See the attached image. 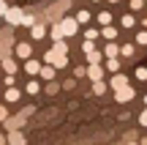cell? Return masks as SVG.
<instances>
[{
  "mask_svg": "<svg viewBox=\"0 0 147 145\" xmlns=\"http://www.w3.org/2000/svg\"><path fill=\"white\" fill-rule=\"evenodd\" d=\"M44 60H47V63H52L55 69H65V66H68V55H63V52H57V49H49V52H44Z\"/></svg>",
  "mask_w": 147,
  "mask_h": 145,
  "instance_id": "1",
  "label": "cell"
},
{
  "mask_svg": "<svg viewBox=\"0 0 147 145\" xmlns=\"http://www.w3.org/2000/svg\"><path fill=\"white\" fill-rule=\"evenodd\" d=\"M30 112H33V110H22V112L16 115V118H11V115H8V118L3 120V126H5L8 131H11V129H22V126H25V118H27Z\"/></svg>",
  "mask_w": 147,
  "mask_h": 145,
  "instance_id": "2",
  "label": "cell"
},
{
  "mask_svg": "<svg viewBox=\"0 0 147 145\" xmlns=\"http://www.w3.org/2000/svg\"><path fill=\"white\" fill-rule=\"evenodd\" d=\"M57 25H60V30H63V36H76V30H79L76 16H63Z\"/></svg>",
  "mask_w": 147,
  "mask_h": 145,
  "instance_id": "3",
  "label": "cell"
},
{
  "mask_svg": "<svg viewBox=\"0 0 147 145\" xmlns=\"http://www.w3.org/2000/svg\"><path fill=\"white\" fill-rule=\"evenodd\" d=\"M22 16H25V11L22 8H5V14H3V19L8 22V25H22Z\"/></svg>",
  "mask_w": 147,
  "mask_h": 145,
  "instance_id": "4",
  "label": "cell"
},
{
  "mask_svg": "<svg viewBox=\"0 0 147 145\" xmlns=\"http://www.w3.org/2000/svg\"><path fill=\"white\" fill-rule=\"evenodd\" d=\"M134 96H136V93H134V88H131V85H125V88H120V91H115V99H117V101H120V104L131 101Z\"/></svg>",
  "mask_w": 147,
  "mask_h": 145,
  "instance_id": "5",
  "label": "cell"
},
{
  "mask_svg": "<svg viewBox=\"0 0 147 145\" xmlns=\"http://www.w3.org/2000/svg\"><path fill=\"white\" fill-rule=\"evenodd\" d=\"M14 55H16L19 60H27V58L33 55V47H30L27 41H22V44H16V47H14Z\"/></svg>",
  "mask_w": 147,
  "mask_h": 145,
  "instance_id": "6",
  "label": "cell"
},
{
  "mask_svg": "<svg viewBox=\"0 0 147 145\" xmlns=\"http://www.w3.org/2000/svg\"><path fill=\"white\" fill-rule=\"evenodd\" d=\"M25 71H27L30 77H38V71H41V60H38V58H33V55H30V58L25 60Z\"/></svg>",
  "mask_w": 147,
  "mask_h": 145,
  "instance_id": "7",
  "label": "cell"
},
{
  "mask_svg": "<svg viewBox=\"0 0 147 145\" xmlns=\"http://www.w3.org/2000/svg\"><path fill=\"white\" fill-rule=\"evenodd\" d=\"M5 140H8V145H27V140H25V134H22L19 129H11L8 134H5Z\"/></svg>",
  "mask_w": 147,
  "mask_h": 145,
  "instance_id": "8",
  "label": "cell"
},
{
  "mask_svg": "<svg viewBox=\"0 0 147 145\" xmlns=\"http://www.w3.org/2000/svg\"><path fill=\"white\" fill-rule=\"evenodd\" d=\"M109 85H112V91H120V88H125V85H128V77H125V74H120V71H115V77L109 80Z\"/></svg>",
  "mask_w": 147,
  "mask_h": 145,
  "instance_id": "9",
  "label": "cell"
},
{
  "mask_svg": "<svg viewBox=\"0 0 147 145\" xmlns=\"http://www.w3.org/2000/svg\"><path fill=\"white\" fill-rule=\"evenodd\" d=\"M3 99H5V101H8V104H16V101H19V99H22V91H19V88H14V85H11V88H5Z\"/></svg>",
  "mask_w": 147,
  "mask_h": 145,
  "instance_id": "10",
  "label": "cell"
},
{
  "mask_svg": "<svg viewBox=\"0 0 147 145\" xmlns=\"http://www.w3.org/2000/svg\"><path fill=\"white\" fill-rule=\"evenodd\" d=\"M0 66H3V74H16V60L8 58V55L0 58Z\"/></svg>",
  "mask_w": 147,
  "mask_h": 145,
  "instance_id": "11",
  "label": "cell"
},
{
  "mask_svg": "<svg viewBox=\"0 0 147 145\" xmlns=\"http://www.w3.org/2000/svg\"><path fill=\"white\" fill-rule=\"evenodd\" d=\"M38 77H41V80H55V77H57V69H55L52 63H47V66H41V71H38Z\"/></svg>",
  "mask_w": 147,
  "mask_h": 145,
  "instance_id": "12",
  "label": "cell"
},
{
  "mask_svg": "<svg viewBox=\"0 0 147 145\" xmlns=\"http://www.w3.org/2000/svg\"><path fill=\"white\" fill-rule=\"evenodd\" d=\"M44 36H47V27H44V25H36V22H33V25H30V38H33V41H41Z\"/></svg>",
  "mask_w": 147,
  "mask_h": 145,
  "instance_id": "13",
  "label": "cell"
},
{
  "mask_svg": "<svg viewBox=\"0 0 147 145\" xmlns=\"http://www.w3.org/2000/svg\"><path fill=\"white\" fill-rule=\"evenodd\" d=\"M101 36H104L106 41H115V38H117V27L112 25V22H109V25H101Z\"/></svg>",
  "mask_w": 147,
  "mask_h": 145,
  "instance_id": "14",
  "label": "cell"
},
{
  "mask_svg": "<svg viewBox=\"0 0 147 145\" xmlns=\"http://www.w3.org/2000/svg\"><path fill=\"white\" fill-rule=\"evenodd\" d=\"M87 77H90V80H101V77H104V69H101V63H90L87 66Z\"/></svg>",
  "mask_w": 147,
  "mask_h": 145,
  "instance_id": "15",
  "label": "cell"
},
{
  "mask_svg": "<svg viewBox=\"0 0 147 145\" xmlns=\"http://www.w3.org/2000/svg\"><path fill=\"white\" fill-rule=\"evenodd\" d=\"M104 55H106V58H117V55H120V44H117V41H106Z\"/></svg>",
  "mask_w": 147,
  "mask_h": 145,
  "instance_id": "16",
  "label": "cell"
},
{
  "mask_svg": "<svg viewBox=\"0 0 147 145\" xmlns=\"http://www.w3.org/2000/svg\"><path fill=\"white\" fill-rule=\"evenodd\" d=\"M93 93H95V96H104V93H106V82L104 80H95L93 82Z\"/></svg>",
  "mask_w": 147,
  "mask_h": 145,
  "instance_id": "17",
  "label": "cell"
},
{
  "mask_svg": "<svg viewBox=\"0 0 147 145\" xmlns=\"http://www.w3.org/2000/svg\"><path fill=\"white\" fill-rule=\"evenodd\" d=\"M106 69L115 74V71H120V58H106Z\"/></svg>",
  "mask_w": 147,
  "mask_h": 145,
  "instance_id": "18",
  "label": "cell"
},
{
  "mask_svg": "<svg viewBox=\"0 0 147 145\" xmlns=\"http://www.w3.org/2000/svg\"><path fill=\"white\" fill-rule=\"evenodd\" d=\"M49 38H52V41H57V38H65V36H63V30H60V25H57V22H55V25H52V30H49Z\"/></svg>",
  "mask_w": 147,
  "mask_h": 145,
  "instance_id": "19",
  "label": "cell"
},
{
  "mask_svg": "<svg viewBox=\"0 0 147 145\" xmlns=\"http://www.w3.org/2000/svg\"><path fill=\"white\" fill-rule=\"evenodd\" d=\"M134 52H136L134 44H123V47H120V55H123V58H134Z\"/></svg>",
  "mask_w": 147,
  "mask_h": 145,
  "instance_id": "20",
  "label": "cell"
},
{
  "mask_svg": "<svg viewBox=\"0 0 147 145\" xmlns=\"http://www.w3.org/2000/svg\"><path fill=\"white\" fill-rule=\"evenodd\" d=\"M25 91L30 93V96H36V93L41 91V85H38V80H30V82H27V88H25Z\"/></svg>",
  "mask_w": 147,
  "mask_h": 145,
  "instance_id": "21",
  "label": "cell"
},
{
  "mask_svg": "<svg viewBox=\"0 0 147 145\" xmlns=\"http://www.w3.org/2000/svg\"><path fill=\"white\" fill-rule=\"evenodd\" d=\"M101 49H93V52H87V63H101Z\"/></svg>",
  "mask_w": 147,
  "mask_h": 145,
  "instance_id": "22",
  "label": "cell"
},
{
  "mask_svg": "<svg viewBox=\"0 0 147 145\" xmlns=\"http://www.w3.org/2000/svg\"><path fill=\"white\" fill-rule=\"evenodd\" d=\"M120 25H123V27H134V25H136V19H134V14H123Z\"/></svg>",
  "mask_w": 147,
  "mask_h": 145,
  "instance_id": "23",
  "label": "cell"
},
{
  "mask_svg": "<svg viewBox=\"0 0 147 145\" xmlns=\"http://www.w3.org/2000/svg\"><path fill=\"white\" fill-rule=\"evenodd\" d=\"M55 49L63 52V55H68V44H65V38H57V41H55Z\"/></svg>",
  "mask_w": 147,
  "mask_h": 145,
  "instance_id": "24",
  "label": "cell"
},
{
  "mask_svg": "<svg viewBox=\"0 0 147 145\" xmlns=\"http://www.w3.org/2000/svg\"><path fill=\"white\" fill-rule=\"evenodd\" d=\"M95 49V38H84V44H82V52L87 55V52H93Z\"/></svg>",
  "mask_w": 147,
  "mask_h": 145,
  "instance_id": "25",
  "label": "cell"
},
{
  "mask_svg": "<svg viewBox=\"0 0 147 145\" xmlns=\"http://www.w3.org/2000/svg\"><path fill=\"white\" fill-rule=\"evenodd\" d=\"M76 22H79V25H87V22H90V11H82V8H79V14H76Z\"/></svg>",
  "mask_w": 147,
  "mask_h": 145,
  "instance_id": "26",
  "label": "cell"
},
{
  "mask_svg": "<svg viewBox=\"0 0 147 145\" xmlns=\"http://www.w3.org/2000/svg\"><path fill=\"white\" fill-rule=\"evenodd\" d=\"M84 38H101V27H87L84 30Z\"/></svg>",
  "mask_w": 147,
  "mask_h": 145,
  "instance_id": "27",
  "label": "cell"
},
{
  "mask_svg": "<svg viewBox=\"0 0 147 145\" xmlns=\"http://www.w3.org/2000/svg\"><path fill=\"white\" fill-rule=\"evenodd\" d=\"M136 44L139 47H147V27H142V33H136Z\"/></svg>",
  "mask_w": 147,
  "mask_h": 145,
  "instance_id": "28",
  "label": "cell"
},
{
  "mask_svg": "<svg viewBox=\"0 0 147 145\" xmlns=\"http://www.w3.org/2000/svg\"><path fill=\"white\" fill-rule=\"evenodd\" d=\"M109 22H112V14L109 11H101L98 14V25H109Z\"/></svg>",
  "mask_w": 147,
  "mask_h": 145,
  "instance_id": "29",
  "label": "cell"
},
{
  "mask_svg": "<svg viewBox=\"0 0 147 145\" xmlns=\"http://www.w3.org/2000/svg\"><path fill=\"white\" fill-rule=\"evenodd\" d=\"M134 74H136V80H142V82H147V66H139V69L134 71Z\"/></svg>",
  "mask_w": 147,
  "mask_h": 145,
  "instance_id": "30",
  "label": "cell"
},
{
  "mask_svg": "<svg viewBox=\"0 0 147 145\" xmlns=\"http://www.w3.org/2000/svg\"><path fill=\"white\" fill-rule=\"evenodd\" d=\"M144 8V0H131V11H142Z\"/></svg>",
  "mask_w": 147,
  "mask_h": 145,
  "instance_id": "31",
  "label": "cell"
},
{
  "mask_svg": "<svg viewBox=\"0 0 147 145\" xmlns=\"http://www.w3.org/2000/svg\"><path fill=\"white\" fill-rule=\"evenodd\" d=\"M57 91H60V85H57L55 80H49V85H47V93H57Z\"/></svg>",
  "mask_w": 147,
  "mask_h": 145,
  "instance_id": "32",
  "label": "cell"
},
{
  "mask_svg": "<svg viewBox=\"0 0 147 145\" xmlns=\"http://www.w3.org/2000/svg\"><path fill=\"white\" fill-rule=\"evenodd\" d=\"M14 80H16V74H5V77H3V82H5V88H11V85H14Z\"/></svg>",
  "mask_w": 147,
  "mask_h": 145,
  "instance_id": "33",
  "label": "cell"
},
{
  "mask_svg": "<svg viewBox=\"0 0 147 145\" xmlns=\"http://www.w3.org/2000/svg\"><path fill=\"white\" fill-rule=\"evenodd\" d=\"M74 77H87V69H82V66H76V69H74Z\"/></svg>",
  "mask_w": 147,
  "mask_h": 145,
  "instance_id": "34",
  "label": "cell"
},
{
  "mask_svg": "<svg viewBox=\"0 0 147 145\" xmlns=\"http://www.w3.org/2000/svg\"><path fill=\"white\" fill-rule=\"evenodd\" d=\"M5 118H8V110H5V107H3V104H0V123H3V120H5Z\"/></svg>",
  "mask_w": 147,
  "mask_h": 145,
  "instance_id": "35",
  "label": "cell"
},
{
  "mask_svg": "<svg viewBox=\"0 0 147 145\" xmlns=\"http://www.w3.org/2000/svg\"><path fill=\"white\" fill-rule=\"evenodd\" d=\"M22 25H27V27H30V25H33V16H30V14H25V16H22Z\"/></svg>",
  "mask_w": 147,
  "mask_h": 145,
  "instance_id": "36",
  "label": "cell"
},
{
  "mask_svg": "<svg viewBox=\"0 0 147 145\" xmlns=\"http://www.w3.org/2000/svg\"><path fill=\"white\" fill-rule=\"evenodd\" d=\"M139 123H142V126H147V110H144L142 115H139Z\"/></svg>",
  "mask_w": 147,
  "mask_h": 145,
  "instance_id": "37",
  "label": "cell"
},
{
  "mask_svg": "<svg viewBox=\"0 0 147 145\" xmlns=\"http://www.w3.org/2000/svg\"><path fill=\"white\" fill-rule=\"evenodd\" d=\"M5 8H8V5H5V0H0V16L5 14Z\"/></svg>",
  "mask_w": 147,
  "mask_h": 145,
  "instance_id": "38",
  "label": "cell"
},
{
  "mask_svg": "<svg viewBox=\"0 0 147 145\" xmlns=\"http://www.w3.org/2000/svg\"><path fill=\"white\" fill-rule=\"evenodd\" d=\"M0 145H8V140H5V134H0Z\"/></svg>",
  "mask_w": 147,
  "mask_h": 145,
  "instance_id": "39",
  "label": "cell"
},
{
  "mask_svg": "<svg viewBox=\"0 0 147 145\" xmlns=\"http://www.w3.org/2000/svg\"><path fill=\"white\" fill-rule=\"evenodd\" d=\"M139 145H147V137H142V140H139Z\"/></svg>",
  "mask_w": 147,
  "mask_h": 145,
  "instance_id": "40",
  "label": "cell"
},
{
  "mask_svg": "<svg viewBox=\"0 0 147 145\" xmlns=\"http://www.w3.org/2000/svg\"><path fill=\"white\" fill-rule=\"evenodd\" d=\"M142 27H147V16H144V19H142Z\"/></svg>",
  "mask_w": 147,
  "mask_h": 145,
  "instance_id": "41",
  "label": "cell"
},
{
  "mask_svg": "<svg viewBox=\"0 0 147 145\" xmlns=\"http://www.w3.org/2000/svg\"><path fill=\"white\" fill-rule=\"evenodd\" d=\"M109 3H120V0H109Z\"/></svg>",
  "mask_w": 147,
  "mask_h": 145,
  "instance_id": "42",
  "label": "cell"
},
{
  "mask_svg": "<svg viewBox=\"0 0 147 145\" xmlns=\"http://www.w3.org/2000/svg\"><path fill=\"white\" fill-rule=\"evenodd\" d=\"M0 77H3V66H0Z\"/></svg>",
  "mask_w": 147,
  "mask_h": 145,
  "instance_id": "43",
  "label": "cell"
},
{
  "mask_svg": "<svg viewBox=\"0 0 147 145\" xmlns=\"http://www.w3.org/2000/svg\"><path fill=\"white\" fill-rule=\"evenodd\" d=\"M128 145H139V142H128Z\"/></svg>",
  "mask_w": 147,
  "mask_h": 145,
  "instance_id": "44",
  "label": "cell"
},
{
  "mask_svg": "<svg viewBox=\"0 0 147 145\" xmlns=\"http://www.w3.org/2000/svg\"><path fill=\"white\" fill-rule=\"evenodd\" d=\"M144 104H147V96H144Z\"/></svg>",
  "mask_w": 147,
  "mask_h": 145,
  "instance_id": "45",
  "label": "cell"
},
{
  "mask_svg": "<svg viewBox=\"0 0 147 145\" xmlns=\"http://www.w3.org/2000/svg\"><path fill=\"white\" fill-rule=\"evenodd\" d=\"M93 3H98V0H93Z\"/></svg>",
  "mask_w": 147,
  "mask_h": 145,
  "instance_id": "46",
  "label": "cell"
}]
</instances>
